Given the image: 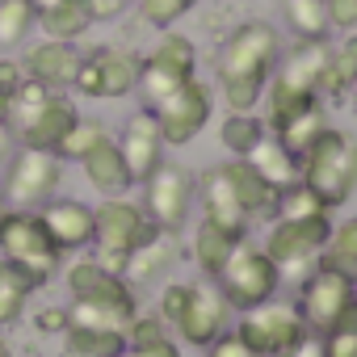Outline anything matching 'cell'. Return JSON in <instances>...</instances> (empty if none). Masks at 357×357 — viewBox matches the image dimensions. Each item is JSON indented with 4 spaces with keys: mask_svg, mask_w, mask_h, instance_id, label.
Returning <instances> with one entry per match:
<instances>
[{
    "mask_svg": "<svg viewBox=\"0 0 357 357\" xmlns=\"http://www.w3.org/2000/svg\"><path fill=\"white\" fill-rule=\"evenodd\" d=\"M353 84H357V30L349 38H340L336 47H328V63H324V76H319V93H328V97L340 101Z\"/></svg>",
    "mask_w": 357,
    "mask_h": 357,
    "instance_id": "obj_28",
    "label": "cell"
},
{
    "mask_svg": "<svg viewBox=\"0 0 357 357\" xmlns=\"http://www.w3.org/2000/svg\"><path fill=\"white\" fill-rule=\"evenodd\" d=\"M38 30L55 43H80L93 30V17L84 9V0H55V5L38 9Z\"/></svg>",
    "mask_w": 357,
    "mask_h": 357,
    "instance_id": "obj_26",
    "label": "cell"
},
{
    "mask_svg": "<svg viewBox=\"0 0 357 357\" xmlns=\"http://www.w3.org/2000/svg\"><path fill=\"white\" fill-rule=\"evenodd\" d=\"M22 80H26V72H22V59H17V55H0V122H5V114H9V101L17 97Z\"/></svg>",
    "mask_w": 357,
    "mask_h": 357,
    "instance_id": "obj_44",
    "label": "cell"
},
{
    "mask_svg": "<svg viewBox=\"0 0 357 357\" xmlns=\"http://www.w3.org/2000/svg\"><path fill=\"white\" fill-rule=\"evenodd\" d=\"M130 357H181V344H176L172 336L160 340V344H147V349H126Z\"/></svg>",
    "mask_w": 357,
    "mask_h": 357,
    "instance_id": "obj_48",
    "label": "cell"
},
{
    "mask_svg": "<svg viewBox=\"0 0 357 357\" xmlns=\"http://www.w3.org/2000/svg\"><path fill=\"white\" fill-rule=\"evenodd\" d=\"M324 63H328V43H298L290 55L278 59V80L290 84V89H303V93H319V76H324Z\"/></svg>",
    "mask_w": 357,
    "mask_h": 357,
    "instance_id": "obj_23",
    "label": "cell"
},
{
    "mask_svg": "<svg viewBox=\"0 0 357 357\" xmlns=\"http://www.w3.org/2000/svg\"><path fill=\"white\" fill-rule=\"evenodd\" d=\"M349 303H353V278L340 273V269H332V265H319V269L307 278L303 294H298V315H303L307 328L328 332V328L336 324V315H340Z\"/></svg>",
    "mask_w": 357,
    "mask_h": 357,
    "instance_id": "obj_14",
    "label": "cell"
},
{
    "mask_svg": "<svg viewBox=\"0 0 357 357\" xmlns=\"http://www.w3.org/2000/svg\"><path fill=\"white\" fill-rule=\"evenodd\" d=\"M63 282H68V294L72 303H101V307H114L122 315H135L139 311V298H135V286L118 273H109L97 257H80L63 269Z\"/></svg>",
    "mask_w": 357,
    "mask_h": 357,
    "instance_id": "obj_12",
    "label": "cell"
},
{
    "mask_svg": "<svg viewBox=\"0 0 357 357\" xmlns=\"http://www.w3.org/2000/svg\"><path fill=\"white\" fill-rule=\"evenodd\" d=\"M190 294H194V282H168V286L160 290V311H155V315L172 328L176 319H181V311L190 307Z\"/></svg>",
    "mask_w": 357,
    "mask_h": 357,
    "instance_id": "obj_43",
    "label": "cell"
},
{
    "mask_svg": "<svg viewBox=\"0 0 357 357\" xmlns=\"http://www.w3.org/2000/svg\"><path fill=\"white\" fill-rule=\"evenodd\" d=\"M105 139H109V126H105L101 118H84V114H80V118H76V126L68 130V139L59 143V151H55V155H59L63 164H68V160H76V164H80V160H84L97 143H105Z\"/></svg>",
    "mask_w": 357,
    "mask_h": 357,
    "instance_id": "obj_37",
    "label": "cell"
},
{
    "mask_svg": "<svg viewBox=\"0 0 357 357\" xmlns=\"http://www.w3.org/2000/svg\"><path fill=\"white\" fill-rule=\"evenodd\" d=\"M80 47L76 43H55V38H43V43H30L17 59H22V72L26 80L51 89V93H68L76 84V72H80Z\"/></svg>",
    "mask_w": 357,
    "mask_h": 357,
    "instance_id": "obj_15",
    "label": "cell"
},
{
    "mask_svg": "<svg viewBox=\"0 0 357 357\" xmlns=\"http://www.w3.org/2000/svg\"><path fill=\"white\" fill-rule=\"evenodd\" d=\"M194 172L181 168V164H160L147 181H143V211L147 219L160 227V231H181L185 219H190V206H194Z\"/></svg>",
    "mask_w": 357,
    "mask_h": 357,
    "instance_id": "obj_9",
    "label": "cell"
},
{
    "mask_svg": "<svg viewBox=\"0 0 357 357\" xmlns=\"http://www.w3.org/2000/svg\"><path fill=\"white\" fill-rule=\"evenodd\" d=\"M155 231L160 227L147 219L143 202H135L126 194L122 198H101V206H93V257L118 278L126 269V257L139 244H147Z\"/></svg>",
    "mask_w": 357,
    "mask_h": 357,
    "instance_id": "obj_2",
    "label": "cell"
},
{
    "mask_svg": "<svg viewBox=\"0 0 357 357\" xmlns=\"http://www.w3.org/2000/svg\"><path fill=\"white\" fill-rule=\"evenodd\" d=\"M38 30L34 0H0V51H17Z\"/></svg>",
    "mask_w": 357,
    "mask_h": 357,
    "instance_id": "obj_31",
    "label": "cell"
},
{
    "mask_svg": "<svg viewBox=\"0 0 357 357\" xmlns=\"http://www.w3.org/2000/svg\"><path fill=\"white\" fill-rule=\"evenodd\" d=\"M303 181L328 202V206H340L349 194H353V185H357V143H353V135H344V130H324L307 151H303Z\"/></svg>",
    "mask_w": 357,
    "mask_h": 357,
    "instance_id": "obj_4",
    "label": "cell"
},
{
    "mask_svg": "<svg viewBox=\"0 0 357 357\" xmlns=\"http://www.w3.org/2000/svg\"><path fill=\"white\" fill-rule=\"evenodd\" d=\"M63 349H68V357H114L118 349H126V340H122V332H109V328L68 324L63 328Z\"/></svg>",
    "mask_w": 357,
    "mask_h": 357,
    "instance_id": "obj_32",
    "label": "cell"
},
{
    "mask_svg": "<svg viewBox=\"0 0 357 357\" xmlns=\"http://www.w3.org/2000/svg\"><path fill=\"white\" fill-rule=\"evenodd\" d=\"M236 332L244 336V344L257 353V357H282L286 349H294L311 328L303 324L298 307L290 303H261L252 311H244V319L236 324Z\"/></svg>",
    "mask_w": 357,
    "mask_h": 357,
    "instance_id": "obj_10",
    "label": "cell"
},
{
    "mask_svg": "<svg viewBox=\"0 0 357 357\" xmlns=\"http://www.w3.org/2000/svg\"><path fill=\"white\" fill-rule=\"evenodd\" d=\"M282 357H324V336H311V332H307V336H303L294 349H286Z\"/></svg>",
    "mask_w": 357,
    "mask_h": 357,
    "instance_id": "obj_49",
    "label": "cell"
},
{
    "mask_svg": "<svg viewBox=\"0 0 357 357\" xmlns=\"http://www.w3.org/2000/svg\"><path fill=\"white\" fill-rule=\"evenodd\" d=\"M332 206L307 185V181H294L290 190L278 194V219H324Z\"/></svg>",
    "mask_w": 357,
    "mask_h": 357,
    "instance_id": "obj_38",
    "label": "cell"
},
{
    "mask_svg": "<svg viewBox=\"0 0 357 357\" xmlns=\"http://www.w3.org/2000/svg\"><path fill=\"white\" fill-rule=\"evenodd\" d=\"M5 211H9V202H5V190H0V219H5Z\"/></svg>",
    "mask_w": 357,
    "mask_h": 357,
    "instance_id": "obj_52",
    "label": "cell"
},
{
    "mask_svg": "<svg viewBox=\"0 0 357 357\" xmlns=\"http://www.w3.org/2000/svg\"><path fill=\"white\" fill-rule=\"evenodd\" d=\"M34 328L63 336V328H68V307H47V311H38V315H34Z\"/></svg>",
    "mask_w": 357,
    "mask_h": 357,
    "instance_id": "obj_47",
    "label": "cell"
},
{
    "mask_svg": "<svg viewBox=\"0 0 357 357\" xmlns=\"http://www.w3.org/2000/svg\"><path fill=\"white\" fill-rule=\"evenodd\" d=\"M202 219L231 231L236 240H244V231H248V215H244V206H240V198H236V190L227 181L223 164L202 176Z\"/></svg>",
    "mask_w": 357,
    "mask_h": 357,
    "instance_id": "obj_20",
    "label": "cell"
},
{
    "mask_svg": "<svg viewBox=\"0 0 357 357\" xmlns=\"http://www.w3.org/2000/svg\"><path fill=\"white\" fill-rule=\"evenodd\" d=\"M244 160L265 176V181H269L278 194H282V190H290L294 181H303V164H298V155H290V151H286L278 139H269V135H265V139H261Z\"/></svg>",
    "mask_w": 357,
    "mask_h": 357,
    "instance_id": "obj_25",
    "label": "cell"
},
{
    "mask_svg": "<svg viewBox=\"0 0 357 357\" xmlns=\"http://www.w3.org/2000/svg\"><path fill=\"white\" fill-rule=\"evenodd\" d=\"M151 114H155L160 135H164L168 147H185V143H194L206 130V122L215 114V93H211V84H202L194 76V80H185L181 89H176L172 97H164Z\"/></svg>",
    "mask_w": 357,
    "mask_h": 357,
    "instance_id": "obj_11",
    "label": "cell"
},
{
    "mask_svg": "<svg viewBox=\"0 0 357 357\" xmlns=\"http://www.w3.org/2000/svg\"><path fill=\"white\" fill-rule=\"evenodd\" d=\"M47 97H51V89H43V84H34V80H22V89H17V97L9 101V114H5V126L13 130V135H22L34 118H38V109L47 105Z\"/></svg>",
    "mask_w": 357,
    "mask_h": 357,
    "instance_id": "obj_39",
    "label": "cell"
},
{
    "mask_svg": "<svg viewBox=\"0 0 357 357\" xmlns=\"http://www.w3.org/2000/svg\"><path fill=\"white\" fill-rule=\"evenodd\" d=\"M80 168H84L89 185H93L101 198H122V194L135 190V176H130V168H126V160H122L114 135H109L105 143H97V147L80 160Z\"/></svg>",
    "mask_w": 357,
    "mask_h": 357,
    "instance_id": "obj_21",
    "label": "cell"
},
{
    "mask_svg": "<svg viewBox=\"0 0 357 357\" xmlns=\"http://www.w3.org/2000/svg\"><path fill=\"white\" fill-rule=\"evenodd\" d=\"M172 265H176V236H172V231H155L147 244H139V248L126 257V269H122V278H126L130 286H139V282L164 278Z\"/></svg>",
    "mask_w": 357,
    "mask_h": 357,
    "instance_id": "obj_24",
    "label": "cell"
},
{
    "mask_svg": "<svg viewBox=\"0 0 357 357\" xmlns=\"http://www.w3.org/2000/svg\"><path fill=\"white\" fill-rule=\"evenodd\" d=\"M349 5H353V17H357V0H349Z\"/></svg>",
    "mask_w": 357,
    "mask_h": 357,
    "instance_id": "obj_55",
    "label": "cell"
},
{
    "mask_svg": "<svg viewBox=\"0 0 357 357\" xmlns=\"http://www.w3.org/2000/svg\"><path fill=\"white\" fill-rule=\"evenodd\" d=\"M13 151H17V135H13L5 122H0V168H5V160H9Z\"/></svg>",
    "mask_w": 357,
    "mask_h": 357,
    "instance_id": "obj_50",
    "label": "cell"
},
{
    "mask_svg": "<svg viewBox=\"0 0 357 357\" xmlns=\"http://www.w3.org/2000/svg\"><path fill=\"white\" fill-rule=\"evenodd\" d=\"M30 298H34V282L0 257V328H13L30 311Z\"/></svg>",
    "mask_w": 357,
    "mask_h": 357,
    "instance_id": "obj_29",
    "label": "cell"
},
{
    "mask_svg": "<svg viewBox=\"0 0 357 357\" xmlns=\"http://www.w3.org/2000/svg\"><path fill=\"white\" fill-rule=\"evenodd\" d=\"M324 357H357V303H349L324 332Z\"/></svg>",
    "mask_w": 357,
    "mask_h": 357,
    "instance_id": "obj_40",
    "label": "cell"
},
{
    "mask_svg": "<svg viewBox=\"0 0 357 357\" xmlns=\"http://www.w3.org/2000/svg\"><path fill=\"white\" fill-rule=\"evenodd\" d=\"M114 143H118V151H122L130 176H135V185H143L147 176L164 164V147H168L151 109H135V114L122 122V135H118Z\"/></svg>",
    "mask_w": 357,
    "mask_h": 357,
    "instance_id": "obj_16",
    "label": "cell"
},
{
    "mask_svg": "<svg viewBox=\"0 0 357 357\" xmlns=\"http://www.w3.org/2000/svg\"><path fill=\"white\" fill-rule=\"evenodd\" d=\"M319 257H324L319 265H332V269L357 278V219H344L340 227H332V236H328Z\"/></svg>",
    "mask_w": 357,
    "mask_h": 357,
    "instance_id": "obj_36",
    "label": "cell"
},
{
    "mask_svg": "<svg viewBox=\"0 0 357 357\" xmlns=\"http://www.w3.org/2000/svg\"><path fill=\"white\" fill-rule=\"evenodd\" d=\"M244 240H236L231 231H223V227H215V223H198V231H194V261H198V269L206 273V278H219L223 273V265L231 261V252L240 248Z\"/></svg>",
    "mask_w": 357,
    "mask_h": 357,
    "instance_id": "obj_27",
    "label": "cell"
},
{
    "mask_svg": "<svg viewBox=\"0 0 357 357\" xmlns=\"http://www.w3.org/2000/svg\"><path fill=\"white\" fill-rule=\"evenodd\" d=\"M0 257H5L9 265H17L34 290L47 286L51 278H59L63 269V252L51 244L38 211H5V219H0Z\"/></svg>",
    "mask_w": 357,
    "mask_h": 357,
    "instance_id": "obj_3",
    "label": "cell"
},
{
    "mask_svg": "<svg viewBox=\"0 0 357 357\" xmlns=\"http://www.w3.org/2000/svg\"><path fill=\"white\" fill-rule=\"evenodd\" d=\"M168 336H172L168 324H164L160 315H151V311H135V315L126 319V328H122L126 349H147V344H160V340H168Z\"/></svg>",
    "mask_w": 357,
    "mask_h": 357,
    "instance_id": "obj_41",
    "label": "cell"
},
{
    "mask_svg": "<svg viewBox=\"0 0 357 357\" xmlns=\"http://www.w3.org/2000/svg\"><path fill=\"white\" fill-rule=\"evenodd\" d=\"M63 185V160L55 151H38V147H17L5 160V202L13 211H43Z\"/></svg>",
    "mask_w": 357,
    "mask_h": 357,
    "instance_id": "obj_6",
    "label": "cell"
},
{
    "mask_svg": "<svg viewBox=\"0 0 357 357\" xmlns=\"http://www.w3.org/2000/svg\"><path fill=\"white\" fill-rule=\"evenodd\" d=\"M261 139H265V122H261L257 114H227L223 126H219V143H223L236 160H244Z\"/></svg>",
    "mask_w": 357,
    "mask_h": 357,
    "instance_id": "obj_35",
    "label": "cell"
},
{
    "mask_svg": "<svg viewBox=\"0 0 357 357\" xmlns=\"http://www.w3.org/2000/svg\"><path fill=\"white\" fill-rule=\"evenodd\" d=\"M130 5H135V0H84V9H89V17H93V26H97V22H118Z\"/></svg>",
    "mask_w": 357,
    "mask_h": 357,
    "instance_id": "obj_46",
    "label": "cell"
},
{
    "mask_svg": "<svg viewBox=\"0 0 357 357\" xmlns=\"http://www.w3.org/2000/svg\"><path fill=\"white\" fill-rule=\"evenodd\" d=\"M227 298L219 294L215 282H194V294H190V307L181 311V319H176V336H181L185 344L194 349H206L219 332H227Z\"/></svg>",
    "mask_w": 357,
    "mask_h": 357,
    "instance_id": "obj_17",
    "label": "cell"
},
{
    "mask_svg": "<svg viewBox=\"0 0 357 357\" xmlns=\"http://www.w3.org/2000/svg\"><path fill=\"white\" fill-rule=\"evenodd\" d=\"M0 357H13V344L5 340V332H0Z\"/></svg>",
    "mask_w": 357,
    "mask_h": 357,
    "instance_id": "obj_51",
    "label": "cell"
},
{
    "mask_svg": "<svg viewBox=\"0 0 357 357\" xmlns=\"http://www.w3.org/2000/svg\"><path fill=\"white\" fill-rule=\"evenodd\" d=\"M223 172H227V181H231V190H236V198H240V206H244L248 219L278 215V190L265 181L248 160H227Z\"/></svg>",
    "mask_w": 357,
    "mask_h": 357,
    "instance_id": "obj_22",
    "label": "cell"
},
{
    "mask_svg": "<svg viewBox=\"0 0 357 357\" xmlns=\"http://www.w3.org/2000/svg\"><path fill=\"white\" fill-rule=\"evenodd\" d=\"M286 26L294 30L298 43H324L332 34L328 22V0H286Z\"/></svg>",
    "mask_w": 357,
    "mask_h": 357,
    "instance_id": "obj_30",
    "label": "cell"
},
{
    "mask_svg": "<svg viewBox=\"0 0 357 357\" xmlns=\"http://www.w3.org/2000/svg\"><path fill=\"white\" fill-rule=\"evenodd\" d=\"M278 282H282V269H278L261 248H248V244H240V248L231 252V261L223 265V273L215 278L219 294H223L227 307H236V311H252V307L269 303V298L278 294Z\"/></svg>",
    "mask_w": 357,
    "mask_h": 357,
    "instance_id": "obj_7",
    "label": "cell"
},
{
    "mask_svg": "<svg viewBox=\"0 0 357 357\" xmlns=\"http://www.w3.org/2000/svg\"><path fill=\"white\" fill-rule=\"evenodd\" d=\"M206 357H257V353L244 344V336H240V332H231V328H227V332H219V336L206 344Z\"/></svg>",
    "mask_w": 357,
    "mask_h": 357,
    "instance_id": "obj_45",
    "label": "cell"
},
{
    "mask_svg": "<svg viewBox=\"0 0 357 357\" xmlns=\"http://www.w3.org/2000/svg\"><path fill=\"white\" fill-rule=\"evenodd\" d=\"M80 109L68 93H51L47 105L38 109V118L17 135V147H38V151H59V143L68 139V130L76 126Z\"/></svg>",
    "mask_w": 357,
    "mask_h": 357,
    "instance_id": "obj_19",
    "label": "cell"
},
{
    "mask_svg": "<svg viewBox=\"0 0 357 357\" xmlns=\"http://www.w3.org/2000/svg\"><path fill=\"white\" fill-rule=\"evenodd\" d=\"M278 59H282V34L269 22H244L223 38L215 72L231 114H252L265 101V84L278 72Z\"/></svg>",
    "mask_w": 357,
    "mask_h": 357,
    "instance_id": "obj_1",
    "label": "cell"
},
{
    "mask_svg": "<svg viewBox=\"0 0 357 357\" xmlns=\"http://www.w3.org/2000/svg\"><path fill=\"white\" fill-rule=\"evenodd\" d=\"M139 84V55L126 47H93L80 55V72H76V93L89 101H118L130 97Z\"/></svg>",
    "mask_w": 357,
    "mask_h": 357,
    "instance_id": "obj_8",
    "label": "cell"
},
{
    "mask_svg": "<svg viewBox=\"0 0 357 357\" xmlns=\"http://www.w3.org/2000/svg\"><path fill=\"white\" fill-rule=\"evenodd\" d=\"M198 76V47L176 34V30H164V38L155 43L151 55L139 59V84L135 93L143 97V109H155L164 97H172L185 80Z\"/></svg>",
    "mask_w": 357,
    "mask_h": 357,
    "instance_id": "obj_5",
    "label": "cell"
},
{
    "mask_svg": "<svg viewBox=\"0 0 357 357\" xmlns=\"http://www.w3.org/2000/svg\"><path fill=\"white\" fill-rule=\"evenodd\" d=\"M353 303H357V278H353Z\"/></svg>",
    "mask_w": 357,
    "mask_h": 357,
    "instance_id": "obj_53",
    "label": "cell"
},
{
    "mask_svg": "<svg viewBox=\"0 0 357 357\" xmlns=\"http://www.w3.org/2000/svg\"><path fill=\"white\" fill-rule=\"evenodd\" d=\"M328 236H332L328 215H324V219H278V223L269 227L261 252H265L278 269H294V265H311V261L324 252Z\"/></svg>",
    "mask_w": 357,
    "mask_h": 357,
    "instance_id": "obj_13",
    "label": "cell"
},
{
    "mask_svg": "<svg viewBox=\"0 0 357 357\" xmlns=\"http://www.w3.org/2000/svg\"><path fill=\"white\" fill-rule=\"evenodd\" d=\"M349 93H353V105H357V84H353V89H349Z\"/></svg>",
    "mask_w": 357,
    "mask_h": 357,
    "instance_id": "obj_54",
    "label": "cell"
},
{
    "mask_svg": "<svg viewBox=\"0 0 357 357\" xmlns=\"http://www.w3.org/2000/svg\"><path fill=\"white\" fill-rule=\"evenodd\" d=\"M324 130H328V118H324V109H319V105H311V109L294 114L290 122H282V126L273 130V139H278L290 155H298V160H303V151H307Z\"/></svg>",
    "mask_w": 357,
    "mask_h": 357,
    "instance_id": "obj_33",
    "label": "cell"
},
{
    "mask_svg": "<svg viewBox=\"0 0 357 357\" xmlns=\"http://www.w3.org/2000/svg\"><path fill=\"white\" fill-rule=\"evenodd\" d=\"M194 5H198V0H139V17L151 30H172Z\"/></svg>",
    "mask_w": 357,
    "mask_h": 357,
    "instance_id": "obj_42",
    "label": "cell"
},
{
    "mask_svg": "<svg viewBox=\"0 0 357 357\" xmlns=\"http://www.w3.org/2000/svg\"><path fill=\"white\" fill-rule=\"evenodd\" d=\"M51 244L68 257V252H89L93 248V206L76 202V198H51L38 211Z\"/></svg>",
    "mask_w": 357,
    "mask_h": 357,
    "instance_id": "obj_18",
    "label": "cell"
},
{
    "mask_svg": "<svg viewBox=\"0 0 357 357\" xmlns=\"http://www.w3.org/2000/svg\"><path fill=\"white\" fill-rule=\"evenodd\" d=\"M265 97H269V126H273V130H278L282 122H290L294 114H303V109L319 105V93L290 89V84H282L278 76H269V84H265Z\"/></svg>",
    "mask_w": 357,
    "mask_h": 357,
    "instance_id": "obj_34",
    "label": "cell"
}]
</instances>
